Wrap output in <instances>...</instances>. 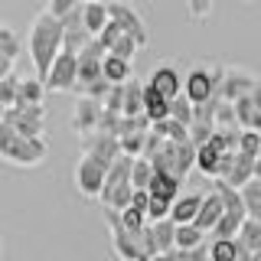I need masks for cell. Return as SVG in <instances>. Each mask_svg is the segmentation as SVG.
<instances>
[{"instance_id": "obj_32", "label": "cell", "mask_w": 261, "mask_h": 261, "mask_svg": "<svg viewBox=\"0 0 261 261\" xmlns=\"http://www.w3.org/2000/svg\"><path fill=\"white\" fill-rule=\"evenodd\" d=\"M144 144H147V130H127V134H121V150L130 153V157H141Z\"/></svg>"}, {"instance_id": "obj_43", "label": "cell", "mask_w": 261, "mask_h": 261, "mask_svg": "<svg viewBox=\"0 0 261 261\" xmlns=\"http://www.w3.org/2000/svg\"><path fill=\"white\" fill-rule=\"evenodd\" d=\"M251 98H255V105H258V111H261V82L251 88Z\"/></svg>"}, {"instance_id": "obj_9", "label": "cell", "mask_w": 261, "mask_h": 261, "mask_svg": "<svg viewBox=\"0 0 261 261\" xmlns=\"http://www.w3.org/2000/svg\"><path fill=\"white\" fill-rule=\"evenodd\" d=\"M150 82H153V85H157L167 98H176V95H183L186 75L176 69V65H157V69L150 72Z\"/></svg>"}, {"instance_id": "obj_4", "label": "cell", "mask_w": 261, "mask_h": 261, "mask_svg": "<svg viewBox=\"0 0 261 261\" xmlns=\"http://www.w3.org/2000/svg\"><path fill=\"white\" fill-rule=\"evenodd\" d=\"M46 85H49V92H75L79 88V53L62 49L46 75Z\"/></svg>"}, {"instance_id": "obj_34", "label": "cell", "mask_w": 261, "mask_h": 261, "mask_svg": "<svg viewBox=\"0 0 261 261\" xmlns=\"http://www.w3.org/2000/svg\"><path fill=\"white\" fill-rule=\"evenodd\" d=\"M98 130H108V134H118V137H121V130H124V111H111V108H105Z\"/></svg>"}, {"instance_id": "obj_37", "label": "cell", "mask_w": 261, "mask_h": 261, "mask_svg": "<svg viewBox=\"0 0 261 261\" xmlns=\"http://www.w3.org/2000/svg\"><path fill=\"white\" fill-rule=\"evenodd\" d=\"M137 49H141V43H137L134 36H127V33H121V39L111 46V53L121 56V59H130V62H134V53H137Z\"/></svg>"}, {"instance_id": "obj_23", "label": "cell", "mask_w": 261, "mask_h": 261, "mask_svg": "<svg viewBox=\"0 0 261 261\" xmlns=\"http://www.w3.org/2000/svg\"><path fill=\"white\" fill-rule=\"evenodd\" d=\"M206 228H199L196 222H183L176 225V248H196V245L206 242Z\"/></svg>"}, {"instance_id": "obj_22", "label": "cell", "mask_w": 261, "mask_h": 261, "mask_svg": "<svg viewBox=\"0 0 261 261\" xmlns=\"http://www.w3.org/2000/svg\"><path fill=\"white\" fill-rule=\"evenodd\" d=\"M20 53H23V43H20V36H16V30L4 23V27H0V59L16 62Z\"/></svg>"}, {"instance_id": "obj_7", "label": "cell", "mask_w": 261, "mask_h": 261, "mask_svg": "<svg viewBox=\"0 0 261 261\" xmlns=\"http://www.w3.org/2000/svg\"><path fill=\"white\" fill-rule=\"evenodd\" d=\"M101 114H105L101 101H95V98H88V95H79L75 114H72V130H75L79 137L92 134V130H98V124H101Z\"/></svg>"}, {"instance_id": "obj_16", "label": "cell", "mask_w": 261, "mask_h": 261, "mask_svg": "<svg viewBox=\"0 0 261 261\" xmlns=\"http://www.w3.org/2000/svg\"><path fill=\"white\" fill-rule=\"evenodd\" d=\"M150 235H153V242H157V251H173L176 248V222L173 219L150 222Z\"/></svg>"}, {"instance_id": "obj_12", "label": "cell", "mask_w": 261, "mask_h": 261, "mask_svg": "<svg viewBox=\"0 0 261 261\" xmlns=\"http://www.w3.org/2000/svg\"><path fill=\"white\" fill-rule=\"evenodd\" d=\"M202 199H206V193H183V196L173 202V212H170V219H173L176 225L196 222V216H199V209H202Z\"/></svg>"}, {"instance_id": "obj_10", "label": "cell", "mask_w": 261, "mask_h": 261, "mask_svg": "<svg viewBox=\"0 0 261 261\" xmlns=\"http://www.w3.org/2000/svg\"><path fill=\"white\" fill-rule=\"evenodd\" d=\"M222 216H225V199H222V193H219L216 186H209L206 199H202V209H199V216H196V225L206 228V232H212Z\"/></svg>"}, {"instance_id": "obj_11", "label": "cell", "mask_w": 261, "mask_h": 261, "mask_svg": "<svg viewBox=\"0 0 261 261\" xmlns=\"http://www.w3.org/2000/svg\"><path fill=\"white\" fill-rule=\"evenodd\" d=\"M150 193L163 196V199H170V202H176L179 196H183V176L170 173V170H157L153 179H150Z\"/></svg>"}, {"instance_id": "obj_3", "label": "cell", "mask_w": 261, "mask_h": 261, "mask_svg": "<svg viewBox=\"0 0 261 261\" xmlns=\"http://www.w3.org/2000/svg\"><path fill=\"white\" fill-rule=\"evenodd\" d=\"M105 179H108V167H105L101 160L82 153V160L75 163V190H79V196H85V199H101Z\"/></svg>"}, {"instance_id": "obj_39", "label": "cell", "mask_w": 261, "mask_h": 261, "mask_svg": "<svg viewBox=\"0 0 261 261\" xmlns=\"http://www.w3.org/2000/svg\"><path fill=\"white\" fill-rule=\"evenodd\" d=\"M212 134H216V124H206V121H193L190 124V141L199 147V144H209Z\"/></svg>"}, {"instance_id": "obj_21", "label": "cell", "mask_w": 261, "mask_h": 261, "mask_svg": "<svg viewBox=\"0 0 261 261\" xmlns=\"http://www.w3.org/2000/svg\"><path fill=\"white\" fill-rule=\"evenodd\" d=\"M153 130H157L160 137H167V141H190V124H183L179 118H163V121H153Z\"/></svg>"}, {"instance_id": "obj_28", "label": "cell", "mask_w": 261, "mask_h": 261, "mask_svg": "<svg viewBox=\"0 0 261 261\" xmlns=\"http://www.w3.org/2000/svg\"><path fill=\"white\" fill-rule=\"evenodd\" d=\"M242 196H245V209H248L251 219H261V179H248L242 186Z\"/></svg>"}, {"instance_id": "obj_5", "label": "cell", "mask_w": 261, "mask_h": 261, "mask_svg": "<svg viewBox=\"0 0 261 261\" xmlns=\"http://www.w3.org/2000/svg\"><path fill=\"white\" fill-rule=\"evenodd\" d=\"M82 150H85L88 157L101 160L105 167H111V163L124 153V150H121V137L108 134V130H92V134H85V137H82Z\"/></svg>"}, {"instance_id": "obj_6", "label": "cell", "mask_w": 261, "mask_h": 261, "mask_svg": "<svg viewBox=\"0 0 261 261\" xmlns=\"http://www.w3.org/2000/svg\"><path fill=\"white\" fill-rule=\"evenodd\" d=\"M108 10H111V20H114V23H121V30H124L127 36H134L137 43H141V49H144V46H147V27H144V16L137 13L134 7L127 4V0H111Z\"/></svg>"}, {"instance_id": "obj_35", "label": "cell", "mask_w": 261, "mask_h": 261, "mask_svg": "<svg viewBox=\"0 0 261 261\" xmlns=\"http://www.w3.org/2000/svg\"><path fill=\"white\" fill-rule=\"evenodd\" d=\"M170 212H173V202L163 199V196H153L150 206H147V219H150V222H160V219H170Z\"/></svg>"}, {"instance_id": "obj_18", "label": "cell", "mask_w": 261, "mask_h": 261, "mask_svg": "<svg viewBox=\"0 0 261 261\" xmlns=\"http://www.w3.org/2000/svg\"><path fill=\"white\" fill-rule=\"evenodd\" d=\"M46 92H49V85H46L43 75L23 79V82H20V98H16V105H39Z\"/></svg>"}, {"instance_id": "obj_24", "label": "cell", "mask_w": 261, "mask_h": 261, "mask_svg": "<svg viewBox=\"0 0 261 261\" xmlns=\"http://www.w3.org/2000/svg\"><path fill=\"white\" fill-rule=\"evenodd\" d=\"M209 261H239V235L235 239H212Z\"/></svg>"}, {"instance_id": "obj_45", "label": "cell", "mask_w": 261, "mask_h": 261, "mask_svg": "<svg viewBox=\"0 0 261 261\" xmlns=\"http://www.w3.org/2000/svg\"><path fill=\"white\" fill-rule=\"evenodd\" d=\"M251 261H261V248H258V251H255V255H251Z\"/></svg>"}, {"instance_id": "obj_36", "label": "cell", "mask_w": 261, "mask_h": 261, "mask_svg": "<svg viewBox=\"0 0 261 261\" xmlns=\"http://www.w3.org/2000/svg\"><path fill=\"white\" fill-rule=\"evenodd\" d=\"M124 98H127V82H114L108 98H105V108L111 111H124Z\"/></svg>"}, {"instance_id": "obj_26", "label": "cell", "mask_w": 261, "mask_h": 261, "mask_svg": "<svg viewBox=\"0 0 261 261\" xmlns=\"http://www.w3.org/2000/svg\"><path fill=\"white\" fill-rule=\"evenodd\" d=\"M105 79H111V82H127V79H130V59H121V56L108 53V56H105Z\"/></svg>"}, {"instance_id": "obj_44", "label": "cell", "mask_w": 261, "mask_h": 261, "mask_svg": "<svg viewBox=\"0 0 261 261\" xmlns=\"http://www.w3.org/2000/svg\"><path fill=\"white\" fill-rule=\"evenodd\" d=\"M255 176H258V179H261V157H258V160H255Z\"/></svg>"}, {"instance_id": "obj_29", "label": "cell", "mask_w": 261, "mask_h": 261, "mask_svg": "<svg viewBox=\"0 0 261 261\" xmlns=\"http://www.w3.org/2000/svg\"><path fill=\"white\" fill-rule=\"evenodd\" d=\"M20 82L13 72L10 75H0V108H10V105H16V98H20Z\"/></svg>"}, {"instance_id": "obj_33", "label": "cell", "mask_w": 261, "mask_h": 261, "mask_svg": "<svg viewBox=\"0 0 261 261\" xmlns=\"http://www.w3.org/2000/svg\"><path fill=\"white\" fill-rule=\"evenodd\" d=\"M239 150H242V153H251V157H258V153H261V130H255V127H242Z\"/></svg>"}, {"instance_id": "obj_20", "label": "cell", "mask_w": 261, "mask_h": 261, "mask_svg": "<svg viewBox=\"0 0 261 261\" xmlns=\"http://www.w3.org/2000/svg\"><path fill=\"white\" fill-rule=\"evenodd\" d=\"M255 160H258V157H251V153H242V150H239L235 167H232V173H228L225 179H228V183H235V186L242 190L248 179H255Z\"/></svg>"}, {"instance_id": "obj_19", "label": "cell", "mask_w": 261, "mask_h": 261, "mask_svg": "<svg viewBox=\"0 0 261 261\" xmlns=\"http://www.w3.org/2000/svg\"><path fill=\"white\" fill-rule=\"evenodd\" d=\"M245 219H248L245 212H228V209H225V216L216 222V228H212L209 235H212V239H235V235L242 232Z\"/></svg>"}, {"instance_id": "obj_8", "label": "cell", "mask_w": 261, "mask_h": 261, "mask_svg": "<svg viewBox=\"0 0 261 261\" xmlns=\"http://www.w3.org/2000/svg\"><path fill=\"white\" fill-rule=\"evenodd\" d=\"M261 79H255L251 72L245 69H228L225 65V79H222V98H228V101H235V98L242 95H251V88L258 85Z\"/></svg>"}, {"instance_id": "obj_46", "label": "cell", "mask_w": 261, "mask_h": 261, "mask_svg": "<svg viewBox=\"0 0 261 261\" xmlns=\"http://www.w3.org/2000/svg\"><path fill=\"white\" fill-rule=\"evenodd\" d=\"M258 157H261V153H258Z\"/></svg>"}, {"instance_id": "obj_13", "label": "cell", "mask_w": 261, "mask_h": 261, "mask_svg": "<svg viewBox=\"0 0 261 261\" xmlns=\"http://www.w3.org/2000/svg\"><path fill=\"white\" fill-rule=\"evenodd\" d=\"M144 111L150 114V121H163V118H170V98L163 95L150 79H147V85H144Z\"/></svg>"}, {"instance_id": "obj_2", "label": "cell", "mask_w": 261, "mask_h": 261, "mask_svg": "<svg viewBox=\"0 0 261 261\" xmlns=\"http://www.w3.org/2000/svg\"><path fill=\"white\" fill-rule=\"evenodd\" d=\"M49 147L43 141V134L39 137H27V134H16L13 141L0 144V157L7 163H13V167H39V163L46 160Z\"/></svg>"}, {"instance_id": "obj_1", "label": "cell", "mask_w": 261, "mask_h": 261, "mask_svg": "<svg viewBox=\"0 0 261 261\" xmlns=\"http://www.w3.org/2000/svg\"><path fill=\"white\" fill-rule=\"evenodd\" d=\"M27 49H30V59H33V69H36V75H49V69H53L56 56L65 49V23L59 16H53L49 10H43L33 20L30 27V39H27Z\"/></svg>"}, {"instance_id": "obj_14", "label": "cell", "mask_w": 261, "mask_h": 261, "mask_svg": "<svg viewBox=\"0 0 261 261\" xmlns=\"http://www.w3.org/2000/svg\"><path fill=\"white\" fill-rule=\"evenodd\" d=\"M130 196H134V183H130V179H121V183L105 186V190H101V206L127 209L130 206Z\"/></svg>"}, {"instance_id": "obj_27", "label": "cell", "mask_w": 261, "mask_h": 261, "mask_svg": "<svg viewBox=\"0 0 261 261\" xmlns=\"http://www.w3.org/2000/svg\"><path fill=\"white\" fill-rule=\"evenodd\" d=\"M105 75V59H95V56H79V85L85 82H95Z\"/></svg>"}, {"instance_id": "obj_30", "label": "cell", "mask_w": 261, "mask_h": 261, "mask_svg": "<svg viewBox=\"0 0 261 261\" xmlns=\"http://www.w3.org/2000/svg\"><path fill=\"white\" fill-rule=\"evenodd\" d=\"M111 85H114V82L101 75V79H95V82H85V85H79V88H75V95H88V98H95V101H101V105H105V98H108Z\"/></svg>"}, {"instance_id": "obj_25", "label": "cell", "mask_w": 261, "mask_h": 261, "mask_svg": "<svg viewBox=\"0 0 261 261\" xmlns=\"http://www.w3.org/2000/svg\"><path fill=\"white\" fill-rule=\"evenodd\" d=\"M92 39H95V33L88 30L85 23H79V27H65V49H72V53H82Z\"/></svg>"}, {"instance_id": "obj_42", "label": "cell", "mask_w": 261, "mask_h": 261, "mask_svg": "<svg viewBox=\"0 0 261 261\" xmlns=\"http://www.w3.org/2000/svg\"><path fill=\"white\" fill-rule=\"evenodd\" d=\"M75 7H79V0H49V4H46V10L53 13V16H59V20H62V16H65V13H72Z\"/></svg>"}, {"instance_id": "obj_31", "label": "cell", "mask_w": 261, "mask_h": 261, "mask_svg": "<svg viewBox=\"0 0 261 261\" xmlns=\"http://www.w3.org/2000/svg\"><path fill=\"white\" fill-rule=\"evenodd\" d=\"M153 173H157V170H153L150 157H137L134 167H130V183H134V186H150Z\"/></svg>"}, {"instance_id": "obj_15", "label": "cell", "mask_w": 261, "mask_h": 261, "mask_svg": "<svg viewBox=\"0 0 261 261\" xmlns=\"http://www.w3.org/2000/svg\"><path fill=\"white\" fill-rule=\"evenodd\" d=\"M219 157H222V150H219L216 144H199V153H196V170H199L206 179H216L219 176Z\"/></svg>"}, {"instance_id": "obj_40", "label": "cell", "mask_w": 261, "mask_h": 261, "mask_svg": "<svg viewBox=\"0 0 261 261\" xmlns=\"http://www.w3.org/2000/svg\"><path fill=\"white\" fill-rule=\"evenodd\" d=\"M186 13H190V20H196V23L209 20V13H212V0H186Z\"/></svg>"}, {"instance_id": "obj_17", "label": "cell", "mask_w": 261, "mask_h": 261, "mask_svg": "<svg viewBox=\"0 0 261 261\" xmlns=\"http://www.w3.org/2000/svg\"><path fill=\"white\" fill-rule=\"evenodd\" d=\"M108 20H111V10H108V4H101V0H85V27L95 33H101L105 27H108Z\"/></svg>"}, {"instance_id": "obj_41", "label": "cell", "mask_w": 261, "mask_h": 261, "mask_svg": "<svg viewBox=\"0 0 261 261\" xmlns=\"http://www.w3.org/2000/svg\"><path fill=\"white\" fill-rule=\"evenodd\" d=\"M121 33H124V30H121V23L108 20V27H105L101 33H98V43H101V46H105V49H108V53H111V46H114V43H118V39H121Z\"/></svg>"}, {"instance_id": "obj_38", "label": "cell", "mask_w": 261, "mask_h": 261, "mask_svg": "<svg viewBox=\"0 0 261 261\" xmlns=\"http://www.w3.org/2000/svg\"><path fill=\"white\" fill-rule=\"evenodd\" d=\"M170 261H209V248L196 245V248H173Z\"/></svg>"}]
</instances>
